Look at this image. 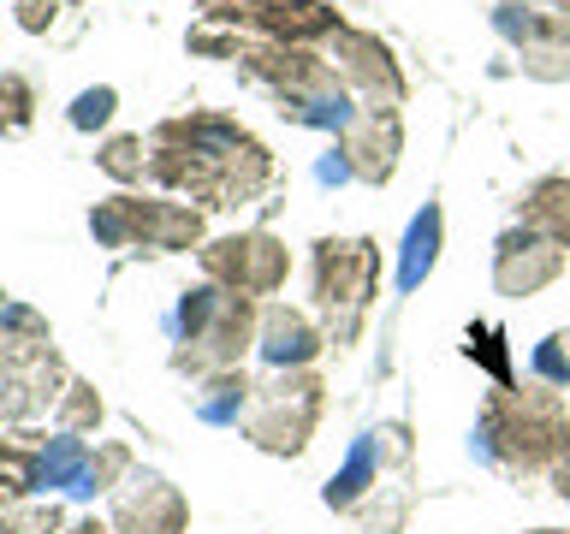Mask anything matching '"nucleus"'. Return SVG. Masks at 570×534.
<instances>
[{
	"label": "nucleus",
	"mask_w": 570,
	"mask_h": 534,
	"mask_svg": "<svg viewBox=\"0 0 570 534\" xmlns=\"http://www.w3.org/2000/svg\"><path fill=\"white\" fill-rule=\"evenodd\" d=\"M559 274H564V249L547 244L541 231L511 226L505 238L493 244V285H499V297H534V291H547Z\"/></svg>",
	"instance_id": "13"
},
{
	"label": "nucleus",
	"mask_w": 570,
	"mask_h": 534,
	"mask_svg": "<svg viewBox=\"0 0 570 534\" xmlns=\"http://www.w3.org/2000/svg\"><path fill=\"white\" fill-rule=\"evenodd\" d=\"M196 12L208 24H238L256 30V42H292V48H309L338 30V12L327 0H196Z\"/></svg>",
	"instance_id": "9"
},
{
	"label": "nucleus",
	"mask_w": 570,
	"mask_h": 534,
	"mask_svg": "<svg viewBox=\"0 0 570 534\" xmlns=\"http://www.w3.org/2000/svg\"><path fill=\"white\" fill-rule=\"evenodd\" d=\"M493 30L505 36L517 53H529V48H570V18L547 12V7H529V0H499V7H493Z\"/></svg>",
	"instance_id": "16"
},
{
	"label": "nucleus",
	"mask_w": 570,
	"mask_h": 534,
	"mask_svg": "<svg viewBox=\"0 0 570 534\" xmlns=\"http://www.w3.org/2000/svg\"><path fill=\"white\" fill-rule=\"evenodd\" d=\"M114 528L119 534H185L190 528V505L167 475L155 469H131L114 487Z\"/></svg>",
	"instance_id": "11"
},
{
	"label": "nucleus",
	"mask_w": 570,
	"mask_h": 534,
	"mask_svg": "<svg viewBox=\"0 0 570 534\" xmlns=\"http://www.w3.org/2000/svg\"><path fill=\"white\" fill-rule=\"evenodd\" d=\"M66 534H107V523H96V516H83V523H71Z\"/></svg>",
	"instance_id": "33"
},
{
	"label": "nucleus",
	"mask_w": 570,
	"mask_h": 534,
	"mask_svg": "<svg viewBox=\"0 0 570 534\" xmlns=\"http://www.w3.org/2000/svg\"><path fill=\"white\" fill-rule=\"evenodd\" d=\"M249 398H256V380H249L244 368H220V374H203V392H196V416L214 422V427H226V422H238Z\"/></svg>",
	"instance_id": "18"
},
{
	"label": "nucleus",
	"mask_w": 570,
	"mask_h": 534,
	"mask_svg": "<svg viewBox=\"0 0 570 534\" xmlns=\"http://www.w3.org/2000/svg\"><path fill=\"white\" fill-rule=\"evenodd\" d=\"M374 279H381V244L374 238H321L315 244V309L327 320V345L345 350L363 333Z\"/></svg>",
	"instance_id": "7"
},
{
	"label": "nucleus",
	"mask_w": 570,
	"mask_h": 534,
	"mask_svg": "<svg viewBox=\"0 0 570 534\" xmlns=\"http://www.w3.org/2000/svg\"><path fill=\"white\" fill-rule=\"evenodd\" d=\"M114 107H119V96L107 83H96V89H83V96L71 101V125H78V131H101V125L114 119Z\"/></svg>",
	"instance_id": "29"
},
{
	"label": "nucleus",
	"mask_w": 570,
	"mask_h": 534,
	"mask_svg": "<svg viewBox=\"0 0 570 534\" xmlns=\"http://www.w3.org/2000/svg\"><path fill=\"white\" fill-rule=\"evenodd\" d=\"M36 119V89L18 71H0V137H18Z\"/></svg>",
	"instance_id": "26"
},
{
	"label": "nucleus",
	"mask_w": 570,
	"mask_h": 534,
	"mask_svg": "<svg viewBox=\"0 0 570 534\" xmlns=\"http://www.w3.org/2000/svg\"><path fill=\"white\" fill-rule=\"evenodd\" d=\"M30 493H42V445L0 439V511H12Z\"/></svg>",
	"instance_id": "19"
},
{
	"label": "nucleus",
	"mask_w": 570,
	"mask_h": 534,
	"mask_svg": "<svg viewBox=\"0 0 570 534\" xmlns=\"http://www.w3.org/2000/svg\"><path fill=\"white\" fill-rule=\"evenodd\" d=\"M203 261V279L226 285V291L244 297H274L285 274H292V249H285L274 231H238V238H214L196 249Z\"/></svg>",
	"instance_id": "10"
},
{
	"label": "nucleus",
	"mask_w": 570,
	"mask_h": 534,
	"mask_svg": "<svg viewBox=\"0 0 570 534\" xmlns=\"http://www.w3.org/2000/svg\"><path fill=\"white\" fill-rule=\"evenodd\" d=\"M481 452L517 475L559 469L570 457V404L552 386H499L481 409Z\"/></svg>",
	"instance_id": "3"
},
{
	"label": "nucleus",
	"mask_w": 570,
	"mask_h": 534,
	"mask_svg": "<svg viewBox=\"0 0 570 534\" xmlns=\"http://www.w3.org/2000/svg\"><path fill=\"white\" fill-rule=\"evenodd\" d=\"M149 178L185 190L203 208H244L256 202L274 178V155L220 113H185L155 125L149 137Z\"/></svg>",
	"instance_id": "1"
},
{
	"label": "nucleus",
	"mask_w": 570,
	"mask_h": 534,
	"mask_svg": "<svg viewBox=\"0 0 570 534\" xmlns=\"http://www.w3.org/2000/svg\"><path fill=\"white\" fill-rule=\"evenodd\" d=\"M53 427H60V434H89V427H101V392L89 380H66L60 409H53Z\"/></svg>",
	"instance_id": "22"
},
{
	"label": "nucleus",
	"mask_w": 570,
	"mask_h": 534,
	"mask_svg": "<svg viewBox=\"0 0 570 534\" xmlns=\"http://www.w3.org/2000/svg\"><path fill=\"white\" fill-rule=\"evenodd\" d=\"M66 528V516L60 505H24V511H0V534H60Z\"/></svg>",
	"instance_id": "28"
},
{
	"label": "nucleus",
	"mask_w": 570,
	"mask_h": 534,
	"mask_svg": "<svg viewBox=\"0 0 570 534\" xmlns=\"http://www.w3.org/2000/svg\"><path fill=\"white\" fill-rule=\"evenodd\" d=\"M529 7H534V0H529ZM541 7H547V12H564V18H570V0H541Z\"/></svg>",
	"instance_id": "34"
},
{
	"label": "nucleus",
	"mask_w": 570,
	"mask_h": 534,
	"mask_svg": "<svg viewBox=\"0 0 570 534\" xmlns=\"http://www.w3.org/2000/svg\"><path fill=\"white\" fill-rule=\"evenodd\" d=\"M83 469H89V445H83L78 434H60V439H48V445H42V487L78 493Z\"/></svg>",
	"instance_id": "21"
},
{
	"label": "nucleus",
	"mask_w": 570,
	"mask_h": 534,
	"mask_svg": "<svg viewBox=\"0 0 570 534\" xmlns=\"http://www.w3.org/2000/svg\"><path fill=\"white\" fill-rule=\"evenodd\" d=\"M96 167L107 178H119V185H137V178L149 172V149H142V137H107L101 155H96Z\"/></svg>",
	"instance_id": "25"
},
{
	"label": "nucleus",
	"mask_w": 570,
	"mask_h": 534,
	"mask_svg": "<svg viewBox=\"0 0 570 534\" xmlns=\"http://www.w3.org/2000/svg\"><path fill=\"white\" fill-rule=\"evenodd\" d=\"M534 380L552 392H570V327L534 345Z\"/></svg>",
	"instance_id": "27"
},
{
	"label": "nucleus",
	"mask_w": 570,
	"mask_h": 534,
	"mask_svg": "<svg viewBox=\"0 0 570 534\" xmlns=\"http://www.w3.org/2000/svg\"><path fill=\"white\" fill-rule=\"evenodd\" d=\"M434 249H440V208L428 202V208L416 214V226H410V244H404V267H399V285H404V291H416V285H422V274L434 267Z\"/></svg>",
	"instance_id": "20"
},
{
	"label": "nucleus",
	"mask_w": 570,
	"mask_h": 534,
	"mask_svg": "<svg viewBox=\"0 0 570 534\" xmlns=\"http://www.w3.org/2000/svg\"><path fill=\"white\" fill-rule=\"evenodd\" d=\"M534 534H564V528H534Z\"/></svg>",
	"instance_id": "35"
},
{
	"label": "nucleus",
	"mask_w": 570,
	"mask_h": 534,
	"mask_svg": "<svg viewBox=\"0 0 570 534\" xmlns=\"http://www.w3.org/2000/svg\"><path fill=\"white\" fill-rule=\"evenodd\" d=\"M517 66H523L529 78H541V83H564L570 78V48H529Z\"/></svg>",
	"instance_id": "30"
},
{
	"label": "nucleus",
	"mask_w": 570,
	"mask_h": 534,
	"mask_svg": "<svg viewBox=\"0 0 570 534\" xmlns=\"http://www.w3.org/2000/svg\"><path fill=\"white\" fill-rule=\"evenodd\" d=\"M60 380L71 374L53 356L48 320L24 303H7L0 309V422H24L36 409L60 404V392H53Z\"/></svg>",
	"instance_id": "5"
},
{
	"label": "nucleus",
	"mask_w": 570,
	"mask_h": 534,
	"mask_svg": "<svg viewBox=\"0 0 570 534\" xmlns=\"http://www.w3.org/2000/svg\"><path fill=\"white\" fill-rule=\"evenodd\" d=\"M327 42H333V71L363 101H392V107L404 101V78H399V66H392L386 42H374V36H363V30H345V24H338Z\"/></svg>",
	"instance_id": "14"
},
{
	"label": "nucleus",
	"mask_w": 570,
	"mask_h": 534,
	"mask_svg": "<svg viewBox=\"0 0 570 534\" xmlns=\"http://www.w3.org/2000/svg\"><path fill=\"white\" fill-rule=\"evenodd\" d=\"M89 231L107 249H196L203 244V208L185 202H155V196H107L89 214Z\"/></svg>",
	"instance_id": "8"
},
{
	"label": "nucleus",
	"mask_w": 570,
	"mask_h": 534,
	"mask_svg": "<svg viewBox=\"0 0 570 534\" xmlns=\"http://www.w3.org/2000/svg\"><path fill=\"white\" fill-rule=\"evenodd\" d=\"M552 481H559V498H564V505H570V457L559 463V469H552Z\"/></svg>",
	"instance_id": "32"
},
{
	"label": "nucleus",
	"mask_w": 570,
	"mask_h": 534,
	"mask_svg": "<svg viewBox=\"0 0 570 534\" xmlns=\"http://www.w3.org/2000/svg\"><path fill=\"white\" fill-rule=\"evenodd\" d=\"M327 409V386L309 368H274V380L256 386L244 409V439L267 457H303Z\"/></svg>",
	"instance_id": "6"
},
{
	"label": "nucleus",
	"mask_w": 570,
	"mask_h": 534,
	"mask_svg": "<svg viewBox=\"0 0 570 534\" xmlns=\"http://www.w3.org/2000/svg\"><path fill=\"white\" fill-rule=\"evenodd\" d=\"M256 327H262L256 297L226 291V285L203 279L196 291L178 297V350H173V368L178 374L238 368V356L256 345Z\"/></svg>",
	"instance_id": "4"
},
{
	"label": "nucleus",
	"mask_w": 570,
	"mask_h": 534,
	"mask_svg": "<svg viewBox=\"0 0 570 534\" xmlns=\"http://www.w3.org/2000/svg\"><path fill=\"white\" fill-rule=\"evenodd\" d=\"M517 208H523L529 231H541L547 244L570 249V178H534Z\"/></svg>",
	"instance_id": "17"
},
{
	"label": "nucleus",
	"mask_w": 570,
	"mask_h": 534,
	"mask_svg": "<svg viewBox=\"0 0 570 534\" xmlns=\"http://www.w3.org/2000/svg\"><path fill=\"white\" fill-rule=\"evenodd\" d=\"M131 469H137V463H131V452H125V445H96V452H89V469H83V481H78V493H83V498H89V493H114Z\"/></svg>",
	"instance_id": "24"
},
{
	"label": "nucleus",
	"mask_w": 570,
	"mask_h": 534,
	"mask_svg": "<svg viewBox=\"0 0 570 534\" xmlns=\"http://www.w3.org/2000/svg\"><path fill=\"white\" fill-rule=\"evenodd\" d=\"M368 481H374V439L356 445L351 463H345V469H338V475L327 481V505H333V511H351L356 498L368 493Z\"/></svg>",
	"instance_id": "23"
},
{
	"label": "nucleus",
	"mask_w": 570,
	"mask_h": 534,
	"mask_svg": "<svg viewBox=\"0 0 570 534\" xmlns=\"http://www.w3.org/2000/svg\"><path fill=\"white\" fill-rule=\"evenodd\" d=\"M0 309H7V303H0Z\"/></svg>",
	"instance_id": "36"
},
{
	"label": "nucleus",
	"mask_w": 570,
	"mask_h": 534,
	"mask_svg": "<svg viewBox=\"0 0 570 534\" xmlns=\"http://www.w3.org/2000/svg\"><path fill=\"white\" fill-rule=\"evenodd\" d=\"M321 345H327V333L315 327L303 309L292 303H262V327H256V350L267 368H309Z\"/></svg>",
	"instance_id": "15"
},
{
	"label": "nucleus",
	"mask_w": 570,
	"mask_h": 534,
	"mask_svg": "<svg viewBox=\"0 0 570 534\" xmlns=\"http://www.w3.org/2000/svg\"><path fill=\"white\" fill-rule=\"evenodd\" d=\"M338 160H345V172L368 178V185H386L392 167H399V107L392 101L356 107L351 125L338 131Z\"/></svg>",
	"instance_id": "12"
},
{
	"label": "nucleus",
	"mask_w": 570,
	"mask_h": 534,
	"mask_svg": "<svg viewBox=\"0 0 570 534\" xmlns=\"http://www.w3.org/2000/svg\"><path fill=\"white\" fill-rule=\"evenodd\" d=\"M60 7H66V0H18V24H24L30 36H42V30H53Z\"/></svg>",
	"instance_id": "31"
},
{
	"label": "nucleus",
	"mask_w": 570,
	"mask_h": 534,
	"mask_svg": "<svg viewBox=\"0 0 570 534\" xmlns=\"http://www.w3.org/2000/svg\"><path fill=\"white\" fill-rule=\"evenodd\" d=\"M190 53H226L238 60L256 83H267L279 96V113H292L297 125H321V131H345L351 125V83L333 71V60H321L315 48L292 42H256V36H226V30H190Z\"/></svg>",
	"instance_id": "2"
}]
</instances>
